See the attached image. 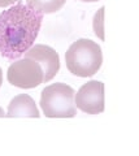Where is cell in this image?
Listing matches in <instances>:
<instances>
[{"mask_svg":"<svg viewBox=\"0 0 139 156\" xmlns=\"http://www.w3.org/2000/svg\"><path fill=\"white\" fill-rule=\"evenodd\" d=\"M44 14L18 2L0 13V55L17 60L34 44Z\"/></svg>","mask_w":139,"mask_h":156,"instance_id":"cell-1","label":"cell"},{"mask_svg":"<svg viewBox=\"0 0 139 156\" xmlns=\"http://www.w3.org/2000/svg\"><path fill=\"white\" fill-rule=\"evenodd\" d=\"M68 70L77 77H92L103 64V52L96 42L81 38L73 42L65 52Z\"/></svg>","mask_w":139,"mask_h":156,"instance_id":"cell-2","label":"cell"},{"mask_svg":"<svg viewBox=\"0 0 139 156\" xmlns=\"http://www.w3.org/2000/svg\"><path fill=\"white\" fill-rule=\"evenodd\" d=\"M75 91L69 85L56 82L40 92V108L48 119H71L77 115L74 104Z\"/></svg>","mask_w":139,"mask_h":156,"instance_id":"cell-3","label":"cell"},{"mask_svg":"<svg viewBox=\"0 0 139 156\" xmlns=\"http://www.w3.org/2000/svg\"><path fill=\"white\" fill-rule=\"evenodd\" d=\"M7 80L18 89H34L43 83V70L40 65L30 57L17 58L8 68Z\"/></svg>","mask_w":139,"mask_h":156,"instance_id":"cell-4","label":"cell"},{"mask_svg":"<svg viewBox=\"0 0 139 156\" xmlns=\"http://www.w3.org/2000/svg\"><path fill=\"white\" fill-rule=\"evenodd\" d=\"M74 104L87 115H98L104 111V83L102 81H89L74 94Z\"/></svg>","mask_w":139,"mask_h":156,"instance_id":"cell-5","label":"cell"},{"mask_svg":"<svg viewBox=\"0 0 139 156\" xmlns=\"http://www.w3.org/2000/svg\"><path fill=\"white\" fill-rule=\"evenodd\" d=\"M22 56L30 57L40 65L43 70V82H50L60 70V56L50 46L33 44Z\"/></svg>","mask_w":139,"mask_h":156,"instance_id":"cell-6","label":"cell"},{"mask_svg":"<svg viewBox=\"0 0 139 156\" xmlns=\"http://www.w3.org/2000/svg\"><path fill=\"white\" fill-rule=\"evenodd\" d=\"M5 117H31L39 119L40 112L35 104V100L27 94H20L9 101Z\"/></svg>","mask_w":139,"mask_h":156,"instance_id":"cell-7","label":"cell"},{"mask_svg":"<svg viewBox=\"0 0 139 156\" xmlns=\"http://www.w3.org/2000/svg\"><path fill=\"white\" fill-rule=\"evenodd\" d=\"M66 0H26V4L43 14H51L60 11Z\"/></svg>","mask_w":139,"mask_h":156,"instance_id":"cell-8","label":"cell"},{"mask_svg":"<svg viewBox=\"0 0 139 156\" xmlns=\"http://www.w3.org/2000/svg\"><path fill=\"white\" fill-rule=\"evenodd\" d=\"M104 11H105V8L100 7L96 11V13L94 14V18H92L94 33L100 41H104L105 39V34H104Z\"/></svg>","mask_w":139,"mask_h":156,"instance_id":"cell-9","label":"cell"},{"mask_svg":"<svg viewBox=\"0 0 139 156\" xmlns=\"http://www.w3.org/2000/svg\"><path fill=\"white\" fill-rule=\"evenodd\" d=\"M18 0H0V8H7L11 7L13 4H16Z\"/></svg>","mask_w":139,"mask_h":156,"instance_id":"cell-10","label":"cell"},{"mask_svg":"<svg viewBox=\"0 0 139 156\" xmlns=\"http://www.w3.org/2000/svg\"><path fill=\"white\" fill-rule=\"evenodd\" d=\"M79 2H83V3H96L99 0H79Z\"/></svg>","mask_w":139,"mask_h":156,"instance_id":"cell-11","label":"cell"},{"mask_svg":"<svg viewBox=\"0 0 139 156\" xmlns=\"http://www.w3.org/2000/svg\"><path fill=\"white\" fill-rule=\"evenodd\" d=\"M2 83H3V70L0 68V87H2Z\"/></svg>","mask_w":139,"mask_h":156,"instance_id":"cell-12","label":"cell"},{"mask_svg":"<svg viewBox=\"0 0 139 156\" xmlns=\"http://www.w3.org/2000/svg\"><path fill=\"white\" fill-rule=\"evenodd\" d=\"M0 117H5V113H4V109L0 107Z\"/></svg>","mask_w":139,"mask_h":156,"instance_id":"cell-13","label":"cell"}]
</instances>
